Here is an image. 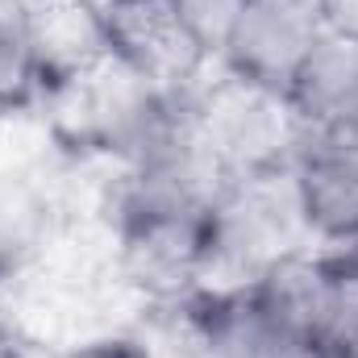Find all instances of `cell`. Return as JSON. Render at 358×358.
Masks as SVG:
<instances>
[{"label":"cell","instance_id":"2","mask_svg":"<svg viewBox=\"0 0 358 358\" xmlns=\"http://www.w3.org/2000/svg\"><path fill=\"white\" fill-rule=\"evenodd\" d=\"M192 125L225 183L287 171L304 142V121L296 117L287 92L229 71L192 92Z\"/></svg>","mask_w":358,"mask_h":358},{"label":"cell","instance_id":"4","mask_svg":"<svg viewBox=\"0 0 358 358\" xmlns=\"http://www.w3.org/2000/svg\"><path fill=\"white\" fill-rule=\"evenodd\" d=\"M104 4V38L108 55L150 80L163 92H196L204 76L208 46L187 25L176 0H100Z\"/></svg>","mask_w":358,"mask_h":358},{"label":"cell","instance_id":"6","mask_svg":"<svg viewBox=\"0 0 358 358\" xmlns=\"http://www.w3.org/2000/svg\"><path fill=\"white\" fill-rule=\"evenodd\" d=\"M287 176L300 217L321 246L358 229V129H304Z\"/></svg>","mask_w":358,"mask_h":358},{"label":"cell","instance_id":"9","mask_svg":"<svg viewBox=\"0 0 358 358\" xmlns=\"http://www.w3.org/2000/svg\"><path fill=\"white\" fill-rule=\"evenodd\" d=\"M55 238V204L34 171L0 163V283L42 263Z\"/></svg>","mask_w":358,"mask_h":358},{"label":"cell","instance_id":"12","mask_svg":"<svg viewBox=\"0 0 358 358\" xmlns=\"http://www.w3.org/2000/svg\"><path fill=\"white\" fill-rule=\"evenodd\" d=\"M59 358H150V350L134 338H121V334H104V338H88V342H76L67 346Z\"/></svg>","mask_w":358,"mask_h":358},{"label":"cell","instance_id":"1","mask_svg":"<svg viewBox=\"0 0 358 358\" xmlns=\"http://www.w3.org/2000/svg\"><path fill=\"white\" fill-rule=\"evenodd\" d=\"M187 100L192 92L155 88L125 63L104 55L96 67L46 88L38 108L59 150L129 167L183 121Z\"/></svg>","mask_w":358,"mask_h":358},{"label":"cell","instance_id":"7","mask_svg":"<svg viewBox=\"0 0 358 358\" xmlns=\"http://www.w3.org/2000/svg\"><path fill=\"white\" fill-rule=\"evenodd\" d=\"M25 8L42 67V92L96 67L108 55L100 0H25Z\"/></svg>","mask_w":358,"mask_h":358},{"label":"cell","instance_id":"14","mask_svg":"<svg viewBox=\"0 0 358 358\" xmlns=\"http://www.w3.org/2000/svg\"><path fill=\"white\" fill-rule=\"evenodd\" d=\"M334 358H358V338H346V342H334Z\"/></svg>","mask_w":358,"mask_h":358},{"label":"cell","instance_id":"15","mask_svg":"<svg viewBox=\"0 0 358 358\" xmlns=\"http://www.w3.org/2000/svg\"><path fill=\"white\" fill-rule=\"evenodd\" d=\"M0 358H25V355H21V346H17L13 338H4V334H0Z\"/></svg>","mask_w":358,"mask_h":358},{"label":"cell","instance_id":"10","mask_svg":"<svg viewBox=\"0 0 358 358\" xmlns=\"http://www.w3.org/2000/svg\"><path fill=\"white\" fill-rule=\"evenodd\" d=\"M42 100V67L34 50L25 0H0V113H25Z\"/></svg>","mask_w":358,"mask_h":358},{"label":"cell","instance_id":"3","mask_svg":"<svg viewBox=\"0 0 358 358\" xmlns=\"http://www.w3.org/2000/svg\"><path fill=\"white\" fill-rule=\"evenodd\" d=\"M308 242L287 171L229 179L208 217V287L250 283L279 259L308 250Z\"/></svg>","mask_w":358,"mask_h":358},{"label":"cell","instance_id":"5","mask_svg":"<svg viewBox=\"0 0 358 358\" xmlns=\"http://www.w3.org/2000/svg\"><path fill=\"white\" fill-rule=\"evenodd\" d=\"M321 38V0H242L217 63L229 76L287 92Z\"/></svg>","mask_w":358,"mask_h":358},{"label":"cell","instance_id":"11","mask_svg":"<svg viewBox=\"0 0 358 358\" xmlns=\"http://www.w3.org/2000/svg\"><path fill=\"white\" fill-rule=\"evenodd\" d=\"M176 4L187 17V25L200 34V42L208 46V55L217 59L225 38H229V29H234V21H238L242 0H176Z\"/></svg>","mask_w":358,"mask_h":358},{"label":"cell","instance_id":"8","mask_svg":"<svg viewBox=\"0 0 358 358\" xmlns=\"http://www.w3.org/2000/svg\"><path fill=\"white\" fill-rule=\"evenodd\" d=\"M287 100L304 129H358V42L325 34L296 71Z\"/></svg>","mask_w":358,"mask_h":358},{"label":"cell","instance_id":"13","mask_svg":"<svg viewBox=\"0 0 358 358\" xmlns=\"http://www.w3.org/2000/svg\"><path fill=\"white\" fill-rule=\"evenodd\" d=\"M321 21L325 34L358 42V0H321Z\"/></svg>","mask_w":358,"mask_h":358}]
</instances>
